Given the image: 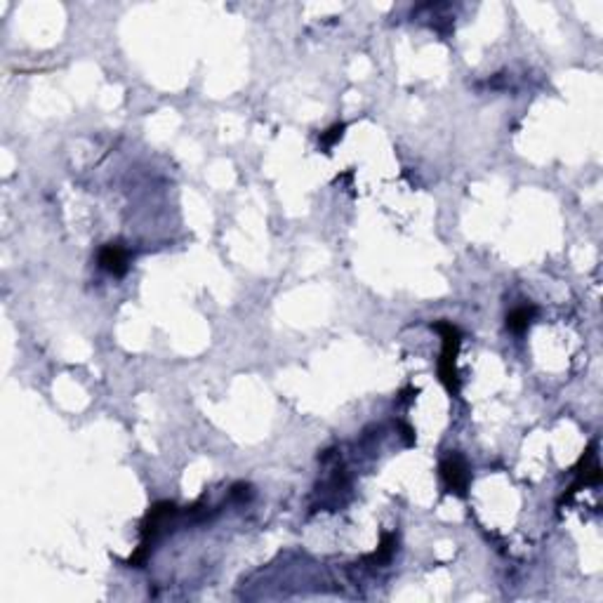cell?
Instances as JSON below:
<instances>
[{"instance_id": "277c9868", "label": "cell", "mask_w": 603, "mask_h": 603, "mask_svg": "<svg viewBox=\"0 0 603 603\" xmlns=\"http://www.w3.org/2000/svg\"><path fill=\"white\" fill-rule=\"evenodd\" d=\"M533 316H535V309H528V307H519V309H514V312H511V314L507 316V325H509V330H514V332H526V330H528V325H531V321H533Z\"/></svg>"}, {"instance_id": "7a4b0ae2", "label": "cell", "mask_w": 603, "mask_h": 603, "mask_svg": "<svg viewBox=\"0 0 603 603\" xmlns=\"http://www.w3.org/2000/svg\"><path fill=\"white\" fill-rule=\"evenodd\" d=\"M441 476H443V483H446V488L450 492H455V495H460V497L467 495L469 472H467V465H465V460H462V458H458V455H450V458L443 460Z\"/></svg>"}, {"instance_id": "3957f363", "label": "cell", "mask_w": 603, "mask_h": 603, "mask_svg": "<svg viewBox=\"0 0 603 603\" xmlns=\"http://www.w3.org/2000/svg\"><path fill=\"white\" fill-rule=\"evenodd\" d=\"M99 264H102V269L111 271V273H115V276L125 273V269H127V252H125V248H120V246H106V248L99 252Z\"/></svg>"}, {"instance_id": "8992f818", "label": "cell", "mask_w": 603, "mask_h": 603, "mask_svg": "<svg viewBox=\"0 0 603 603\" xmlns=\"http://www.w3.org/2000/svg\"><path fill=\"white\" fill-rule=\"evenodd\" d=\"M342 132H344V125H342V123H339V125H332L330 130L325 132V135H321V142L325 144V146H332L339 137H342Z\"/></svg>"}, {"instance_id": "5b68a950", "label": "cell", "mask_w": 603, "mask_h": 603, "mask_svg": "<svg viewBox=\"0 0 603 603\" xmlns=\"http://www.w3.org/2000/svg\"><path fill=\"white\" fill-rule=\"evenodd\" d=\"M394 547H396V538H394V535H389V533H387L385 538H382L380 549H377L370 558H375V561H389V556H392V554H394Z\"/></svg>"}, {"instance_id": "6da1fadb", "label": "cell", "mask_w": 603, "mask_h": 603, "mask_svg": "<svg viewBox=\"0 0 603 603\" xmlns=\"http://www.w3.org/2000/svg\"><path fill=\"white\" fill-rule=\"evenodd\" d=\"M436 330L443 335V354L438 361V375L441 382L446 385L450 394H458L460 382H458V370H455V358H458V346H460V332L453 323H436Z\"/></svg>"}]
</instances>
